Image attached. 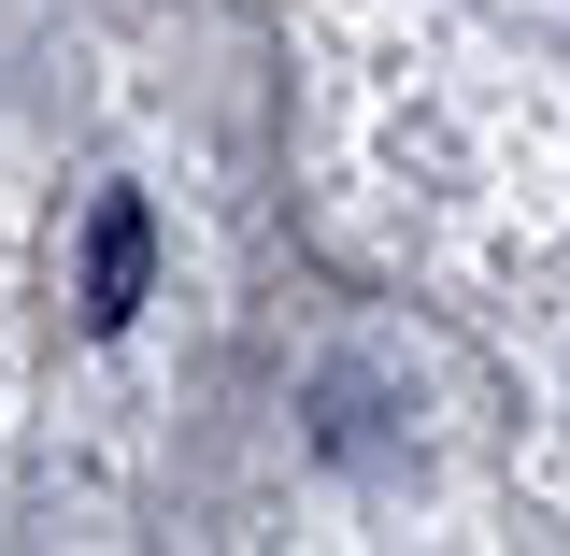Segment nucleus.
Instances as JSON below:
<instances>
[{"mask_svg": "<svg viewBox=\"0 0 570 556\" xmlns=\"http://www.w3.org/2000/svg\"><path fill=\"white\" fill-rule=\"evenodd\" d=\"M142 272H157V214H142L129 186H100V201H86V329H100V343L142 314Z\"/></svg>", "mask_w": 570, "mask_h": 556, "instance_id": "1", "label": "nucleus"}]
</instances>
